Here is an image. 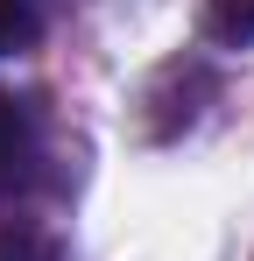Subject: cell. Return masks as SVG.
<instances>
[{
    "mask_svg": "<svg viewBox=\"0 0 254 261\" xmlns=\"http://www.w3.org/2000/svg\"><path fill=\"white\" fill-rule=\"evenodd\" d=\"M212 92H219V71H212L205 57H169L163 71L148 78V92H141L148 141H176V134H191Z\"/></svg>",
    "mask_w": 254,
    "mask_h": 261,
    "instance_id": "1",
    "label": "cell"
},
{
    "mask_svg": "<svg viewBox=\"0 0 254 261\" xmlns=\"http://www.w3.org/2000/svg\"><path fill=\"white\" fill-rule=\"evenodd\" d=\"M42 176V120L21 92L0 85V212H14Z\"/></svg>",
    "mask_w": 254,
    "mask_h": 261,
    "instance_id": "2",
    "label": "cell"
},
{
    "mask_svg": "<svg viewBox=\"0 0 254 261\" xmlns=\"http://www.w3.org/2000/svg\"><path fill=\"white\" fill-rule=\"evenodd\" d=\"M205 43L254 49V0H205Z\"/></svg>",
    "mask_w": 254,
    "mask_h": 261,
    "instance_id": "5",
    "label": "cell"
},
{
    "mask_svg": "<svg viewBox=\"0 0 254 261\" xmlns=\"http://www.w3.org/2000/svg\"><path fill=\"white\" fill-rule=\"evenodd\" d=\"M0 261H64V240H57L42 219L0 212Z\"/></svg>",
    "mask_w": 254,
    "mask_h": 261,
    "instance_id": "4",
    "label": "cell"
},
{
    "mask_svg": "<svg viewBox=\"0 0 254 261\" xmlns=\"http://www.w3.org/2000/svg\"><path fill=\"white\" fill-rule=\"evenodd\" d=\"M57 0H0V57H29L49 36Z\"/></svg>",
    "mask_w": 254,
    "mask_h": 261,
    "instance_id": "3",
    "label": "cell"
}]
</instances>
